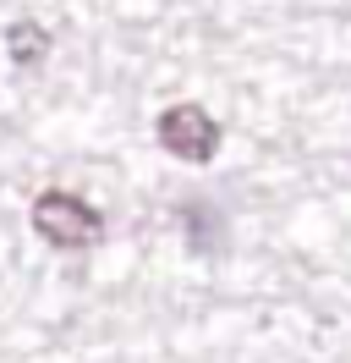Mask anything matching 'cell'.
<instances>
[{
	"label": "cell",
	"instance_id": "6da1fadb",
	"mask_svg": "<svg viewBox=\"0 0 351 363\" xmlns=\"http://www.w3.org/2000/svg\"><path fill=\"white\" fill-rule=\"evenodd\" d=\"M99 209L83 204L77 193H39L33 199V231H39L44 242H55V248H88L93 237H99Z\"/></svg>",
	"mask_w": 351,
	"mask_h": 363
},
{
	"label": "cell",
	"instance_id": "3957f363",
	"mask_svg": "<svg viewBox=\"0 0 351 363\" xmlns=\"http://www.w3.org/2000/svg\"><path fill=\"white\" fill-rule=\"evenodd\" d=\"M6 50H11V61H17V67H39L44 50H50V33H44L39 23H11Z\"/></svg>",
	"mask_w": 351,
	"mask_h": 363
},
{
	"label": "cell",
	"instance_id": "7a4b0ae2",
	"mask_svg": "<svg viewBox=\"0 0 351 363\" xmlns=\"http://www.w3.org/2000/svg\"><path fill=\"white\" fill-rule=\"evenodd\" d=\"M159 143L171 149L176 160H192V165H209L219 155V121L203 105H171L159 116Z\"/></svg>",
	"mask_w": 351,
	"mask_h": 363
}]
</instances>
